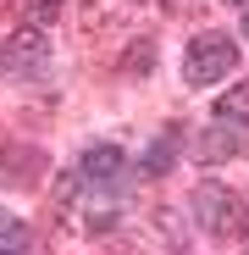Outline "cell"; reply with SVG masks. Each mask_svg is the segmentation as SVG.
I'll list each match as a JSON object with an SVG mask.
<instances>
[{"instance_id":"obj_8","label":"cell","mask_w":249,"mask_h":255,"mask_svg":"<svg viewBox=\"0 0 249 255\" xmlns=\"http://www.w3.org/2000/svg\"><path fill=\"white\" fill-rule=\"evenodd\" d=\"M28 250V228L17 217H0V255H22Z\"/></svg>"},{"instance_id":"obj_7","label":"cell","mask_w":249,"mask_h":255,"mask_svg":"<svg viewBox=\"0 0 249 255\" xmlns=\"http://www.w3.org/2000/svg\"><path fill=\"white\" fill-rule=\"evenodd\" d=\"M216 117H222V122H238V128H249V83H238L233 95H222V100H216Z\"/></svg>"},{"instance_id":"obj_10","label":"cell","mask_w":249,"mask_h":255,"mask_svg":"<svg viewBox=\"0 0 249 255\" xmlns=\"http://www.w3.org/2000/svg\"><path fill=\"white\" fill-rule=\"evenodd\" d=\"M150 61H155V50H150V45H133V50H128V61H122V67H139V72H144Z\"/></svg>"},{"instance_id":"obj_6","label":"cell","mask_w":249,"mask_h":255,"mask_svg":"<svg viewBox=\"0 0 249 255\" xmlns=\"http://www.w3.org/2000/svg\"><path fill=\"white\" fill-rule=\"evenodd\" d=\"M172 161H177V128H166V133L139 155V172L144 178H161V172H172Z\"/></svg>"},{"instance_id":"obj_1","label":"cell","mask_w":249,"mask_h":255,"mask_svg":"<svg viewBox=\"0 0 249 255\" xmlns=\"http://www.w3.org/2000/svg\"><path fill=\"white\" fill-rule=\"evenodd\" d=\"M194 222H199V233H205V239L233 244V239H244V233H249V200H244V194H233V189H227V183H216V178H205V183L194 189Z\"/></svg>"},{"instance_id":"obj_9","label":"cell","mask_w":249,"mask_h":255,"mask_svg":"<svg viewBox=\"0 0 249 255\" xmlns=\"http://www.w3.org/2000/svg\"><path fill=\"white\" fill-rule=\"evenodd\" d=\"M61 6H67V0H22V17H28L33 28H45V22L61 17Z\"/></svg>"},{"instance_id":"obj_12","label":"cell","mask_w":249,"mask_h":255,"mask_svg":"<svg viewBox=\"0 0 249 255\" xmlns=\"http://www.w3.org/2000/svg\"><path fill=\"white\" fill-rule=\"evenodd\" d=\"M227 6H249V0H227Z\"/></svg>"},{"instance_id":"obj_5","label":"cell","mask_w":249,"mask_h":255,"mask_svg":"<svg viewBox=\"0 0 249 255\" xmlns=\"http://www.w3.org/2000/svg\"><path fill=\"white\" fill-rule=\"evenodd\" d=\"M244 150H249V128L222 122V117H216V128H205V139H199V161H233Z\"/></svg>"},{"instance_id":"obj_2","label":"cell","mask_w":249,"mask_h":255,"mask_svg":"<svg viewBox=\"0 0 249 255\" xmlns=\"http://www.w3.org/2000/svg\"><path fill=\"white\" fill-rule=\"evenodd\" d=\"M227 72H238V45L227 33H194L183 50V78L194 89H205V83H222Z\"/></svg>"},{"instance_id":"obj_4","label":"cell","mask_w":249,"mask_h":255,"mask_svg":"<svg viewBox=\"0 0 249 255\" xmlns=\"http://www.w3.org/2000/svg\"><path fill=\"white\" fill-rule=\"evenodd\" d=\"M83 183L89 189H116L122 178H128V155H122L116 144H94V150H83Z\"/></svg>"},{"instance_id":"obj_3","label":"cell","mask_w":249,"mask_h":255,"mask_svg":"<svg viewBox=\"0 0 249 255\" xmlns=\"http://www.w3.org/2000/svg\"><path fill=\"white\" fill-rule=\"evenodd\" d=\"M50 67V39L39 28H22L0 45V78H39Z\"/></svg>"},{"instance_id":"obj_11","label":"cell","mask_w":249,"mask_h":255,"mask_svg":"<svg viewBox=\"0 0 249 255\" xmlns=\"http://www.w3.org/2000/svg\"><path fill=\"white\" fill-rule=\"evenodd\" d=\"M244 39H249V6H244Z\"/></svg>"}]
</instances>
